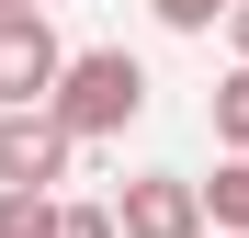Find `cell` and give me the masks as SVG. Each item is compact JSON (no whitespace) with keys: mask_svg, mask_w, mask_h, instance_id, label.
I'll use <instances>...</instances> for the list:
<instances>
[{"mask_svg":"<svg viewBox=\"0 0 249 238\" xmlns=\"http://www.w3.org/2000/svg\"><path fill=\"white\" fill-rule=\"evenodd\" d=\"M215 12H227V0H159V23H170V34H204Z\"/></svg>","mask_w":249,"mask_h":238,"instance_id":"obj_9","label":"cell"},{"mask_svg":"<svg viewBox=\"0 0 249 238\" xmlns=\"http://www.w3.org/2000/svg\"><path fill=\"white\" fill-rule=\"evenodd\" d=\"M215 136L249 159V68H227V79H215Z\"/></svg>","mask_w":249,"mask_h":238,"instance_id":"obj_6","label":"cell"},{"mask_svg":"<svg viewBox=\"0 0 249 238\" xmlns=\"http://www.w3.org/2000/svg\"><path fill=\"white\" fill-rule=\"evenodd\" d=\"M12 12H46V0H0V23H12Z\"/></svg>","mask_w":249,"mask_h":238,"instance_id":"obj_11","label":"cell"},{"mask_svg":"<svg viewBox=\"0 0 249 238\" xmlns=\"http://www.w3.org/2000/svg\"><path fill=\"white\" fill-rule=\"evenodd\" d=\"M46 238H113L102 204H46Z\"/></svg>","mask_w":249,"mask_h":238,"instance_id":"obj_8","label":"cell"},{"mask_svg":"<svg viewBox=\"0 0 249 238\" xmlns=\"http://www.w3.org/2000/svg\"><path fill=\"white\" fill-rule=\"evenodd\" d=\"M227 34H238V68H249V0H227Z\"/></svg>","mask_w":249,"mask_h":238,"instance_id":"obj_10","label":"cell"},{"mask_svg":"<svg viewBox=\"0 0 249 238\" xmlns=\"http://www.w3.org/2000/svg\"><path fill=\"white\" fill-rule=\"evenodd\" d=\"M46 204L57 193H0V238H46Z\"/></svg>","mask_w":249,"mask_h":238,"instance_id":"obj_7","label":"cell"},{"mask_svg":"<svg viewBox=\"0 0 249 238\" xmlns=\"http://www.w3.org/2000/svg\"><path fill=\"white\" fill-rule=\"evenodd\" d=\"M57 68H68V46H57L46 12H12V23H0V113H46Z\"/></svg>","mask_w":249,"mask_h":238,"instance_id":"obj_2","label":"cell"},{"mask_svg":"<svg viewBox=\"0 0 249 238\" xmlns=\"http://www.w3.org/2000/svg\"><path fill=\"white\" fill-rule=\"evenodd\" d=\"M102 216H113V238H204V204H193L181 170H136Z\"/></svg>","mask_w":249,"mask_h":238,"instance_id":"obj_3","label":"cell"},{"mask_svg":"<svg viewBox=\"0 0 249 238\" xmlns=\"http://www.w3.org/2000/svg\"><path fill=\"white\" fill-rule=\"evenodd\" d=\"M193 204H204V227H227V238H249V159H227L215 182H193Z\"/></svg>","mask_w":249,"mask_h":238,"instance_id":"obj_5","label":"cell"},{"mask_svg":"<svg viewBox=\"0 0 249 238\" xmlns=\"http://www.w3.org/2000/svg\"><path fill=\"white\" fill-rule=\"evenodd\" d=\"M57 170H68V136L46 113H0V193H46Z\"/></svg>","mask_w":249,"mask_h":238,"instance_id":"obj_4","label":"cell"},{"mask_svg":"<svg viewBox=\"0 0 249 238\" xmlns=\"http://www.w3.org/2000/svg\"><path fill=\"white\" fill-rule=\"evenodd\" d=\"M147 113V68L124 57V46H91V57H68L57 68V91H46V125L79 147V136H124Z\"/></svg>","mask_w":249,"mask_h":238,"instance_id":"obj_1","label":"cell"}]
</instances>
